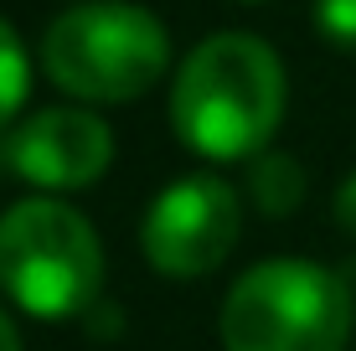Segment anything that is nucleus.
Listing matches in <instances>:
<instances>
[{"label":"nucleus","mask_w":356,"mask_h":351,"mask_svg":"<svg viewBox=\"0 0 356 351\" xmlns=\"http://www.w3.org/2000/svg\"><path fill=\"white\" fill-rule=\"evenodd\" d=\"M104 253L88 217L63 202H16L0 217V289L42 320H63L93 305Z\"/></svg>","instance_id":"7ed1b4c3"},{"label":"nucleus","mask_w":356,"mask_h":351,"mask_svg":"<svg viewBox=\"0 0 356 351\" xmlns=\"http://www.w3.org/2000/svg\"><path fill=\"white\" fill-rule=\"evenodd\" d=\"M248 186H253V202H259L268 217L294 212L300 197H305V176H300V165H294V155H259Z\"/></svg>","instance_id":"0eeeda50"},{"label":"nucleus","mask_w":356,"mask_h":351,"mask_svg":"<svg viewBox=\"0 0 356 351\" xmlns=\"http://www.w3.org/2000/svg\"><path fill=\"white\" fill-rule=\"evenodd\" d=\"M10 165L26 176L31 186L47 191H78L93 186L114 161V140H108L104 119L88 108H42L10 135Z\"/></svg>","instance_id":"423d86ee"},{"label":"nucleus","mask_w":356,"mask_h":351,"mask_svg":"<svg viewBox=\"0 0 356 351\" xmlns=\"http://www.w3.org/2000/svg\"><path fill=\"white\" fill-rule=\"evenodd\" d=\"M351 325L346 284L321 263L274 259L248 269L222 305L227 351H341Z\"/></svg>","instance_id":"20e7f679"},{"label":"nucleus","mask_w":356,"mask_h":351,"mask_svg":"<svg viewBox=\"0 0 356 351\" xmlns=\"http://www.w3.org/2000/svg\"><path fill=\"white\" fill-rule=\"evenodd\" d=\"M26 88H31V67H26V52H21L16 31L0 21V129L16 119V108L26 104Z\"/></svg>","instance_id":"6e6552de"},{"label":"nucleus","mask_w":356,"mask_h":351,"mask_svg":"<svg viewBox=\"0 0 356 351\" xmlns=\"http://www.w3.org/2000/svg\"><path fill=\"white\" fill-rule=\"evenodd\" d=\"M284 114V67L248 31L207 36L176 72L170 124L207 161L259 155Z\"/></svg>","instance_id":"f257e3e1"},{"label":"nucleus","mask_w":356,"mask_h":351,"mask_svg":"<svg viewBox=\"0 0 356 351\" xmlns=\"http://www.w3.org/2000/svg\"><path fill=\"white\" fill-rule=\"evenodd\" d=\"M145 259L161 274H212L238 243V197L217 176H186L155 197L145 217Z\"/></svg>","instance_id":"39448f33"},{"label":"nucleus","mask_w":356,"mask_h":351,"mask_svg":"<svg viewBox=\"0 0 356 351\" xmlns=\"http://www.w3.org/2000/svg\"><path fill=\"white\" fill-rule=\"evenodd\" d=\"M0 351H21V336H16V325H10L6 310H0Z\"/></svg>","instance_id":"9b49d317"},{"label":"nucleus","mask_w":356,"mask_h":351,"mask_svg":"<svg viewBox=\"0 0 356 351\" xmlns=\"http://www.w3.org/2000/svg\"><path fill=\"white\" fill-rule=\"evenodd\" d=\"M315 26L325 31V42L356 52V0H315Z\"/></svg>","instance_id":"1a4fd4ad"},{"label":"nucleus","mask_w":356,"mask_h":351,"mask_svg":"<svg viewBox=\"0 0 356 351\" xmlns=\"http://www.w3.org/2000/svg\"><path fill=\"white\" fill-rule=\"evenodd\" d=\"M336 222L346 227V233H356V176L341 181V191H336Z\"/></svg>","instance_id":"9d476101"},{"label":"nucleus","mask_w":356,"mask_h":351,"mask_svg":"<svg viewBox=\"0 0 356 351\" xmlns=\"http://www.w3.org/2000/svg\"><path fill=\"white\" fill-rule=\"evenodd\" d=\"M42 63L57 88L93 104H124L155 88L170 63L165 26L129 0H88L47 26Z\"/></svg>","instance_id":"f03ea898"}]
</instances>
